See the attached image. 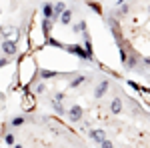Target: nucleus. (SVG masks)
Masks as SVG:
<instances>
[{
    "instance_id": "obj_1",
    "label": "nucleus",
    "mask_w": 150,
    "mask_h": 148,
    "mask_svg": "<svg viewBox=\"0 0 150 148\" xmlns=\"http://www.w3.org/2000/svg\"><path fill=\"white\" fill-rule=\"evenodd\" d=\"M38 76V62L34 54L24 52L18 58V86L20 90H28V86L32 84V80Z\"/></svg>"
},
{
    "instance_id": "obj_2",
    "label": "nucleus",
    "mask_w": 150,
    "mask_h": 148,
    "mask_svg": "<svg viewBox=\"0 0 150 148\" xmlns=\"http://www.w3.org/2000/svg\"><path fill=\"white\" fill-rule=\"evenodd\" d=\"M26 32H28V40H30V50H40V48H44V44L48 42V36L44 34L42 26L38 22V16L32 18V24H30V28H28Z\"/></svg>"
},
{
    "instance_id": "obj_3",
    "label": "nucleus",
    "mask_w": 150,
    "mask_h": 148,
    "mask_svg": "<svg viewBox=\"0 0 150 148\" xmlns=\"http://www.w3.org/2000/svg\"><path fill=\"white\" fill-rule=\"evenodd\" d=\"M20 108H22L24 112H34V108H36V94L30 90V88H28V90H22Z\"/></svg>"
},
{
    "instance_id": "obj_4",
    "label": "nucleus",
    "mask_w": 150,
    "mask_h": 148,
    "mask_svg": "<svg viewBox=\"0 0 150 148\" xmlns=\"http://www.w3.org/2000/svg\"><path fill=\"white\" fill-rule=\"evenodd\" d=\"M64 50H66L68 54L78 56L80 60H86V62H92V60H94V56H92V54H88L86 48H84L82 44H66V46H64Z\"/></svg>"
},
{
    "instance_id": "obj_5",
    "label": "nucleus",
    "mask_w": 150,
    "mask_h": 148,
    "mask_svg": "<svg viewBox=\"0 0 150 148\" xmlns=\"http://www.w3.org/2000/svg\"><path fill=\"white\" fill-rule=\"evenodd\" d=\"M66 120H68L70 124H78L82 118H84V108H82L80 104H72L68 110H66Z\"/></svg>"
},
{
    "instance_id": "obj_6",
    "label": "nucleus",
    "mask_w": 150,
    "mask_h": 148,
    "mask_svg": "<svg viewBox=\"0 0 150 148\" xmlns=\"http://www.w3.org/2000/svg\"><path fill=\"white\" fill-rule=\"evenodd\" d=\"M2 52L6 54V56H16V54H20V48H18V42L16 40H8V38H2Z\"/></svg>"
},
{
    "instance_id": "obj_7",
    "label": "nucleus",
    "mask_w": 150,
    "mask_h": 148,
    "mask_svg": "<svg viewBox=\"0 0 150 148\" xmlns=\"http://www.w3.org/2000/svg\"><path fill=\"white\" fill-rule=\"evenodd\" d=\"M108 88H110V80H108V78L100 80V82L94 86V100H102L104 94L108 92Z\"/></svg>"
},
{
    "instance_id": "obj_8",
    "label": "nucleus",
    "mask_w": 150,
    "mask_h": 148,
    "mask_svg": "<svg viewBox=\"0 0 150 148\" xmlns=\"http://www.w3.org/2000/svg\"><path fill=\"white\" fill-rule=\"evenodd\" d=\"M20 28H16V26H2V38H8V40H20Z\"/></svg>"
},
{
    "instance_id": "obj_9",
    "label": "nucleus",
    "mask_w": 150,
    "mask_h": 148,
    "mask_svg": "<svg viewBox=\"0 0 150 148\" xmlns=\"http://www.w3.org/2000/svg\"><path fill=\"white\" fill-rule=\"evenodd\" d=\"M38 78L40 80L62 78V72H58V70H54V68H38Z\"/></svg>"
},
{
    "instance_id": "obj_10",
    "label": "nucleus",
    "mask_w": 150,
    "mask_h": 148,
    "mask_svg": "<svg viewBox=\"0 0 150 148\" xmlns=\"http://www.w3.org/2000/svg\"><path fill=\"white\" fill-rule=\"evenodd\" d=\"M88 138L92 142H96V144H100L104 138H106V130H102V128H92V130H88Z\"/></svg>"
},
{
    "instance_id": "obj_11",
    "label": "nucleus",
    "mask_w": 150,
    "mask_h": 148,
    "mask_svg": "<svg viewBox=\"0 0 150 148\" xmlns=\"http://www.w3.org/2000/svg\"><path fill=\"white\" fill-rule=\"evenodd\" d=\"M130 8H132V4H130V2H122V4H118V6H116V10L112 12V14H114L116 18H124V16H126L128 12H130Z\"/></svg>"
},
{
    "instance_id": "obj_12",
    "label": "nucleus",
    "mask_w": 150,
    "mask_h": 148,
    "mask_svg": "<svg viewBox=\"0 0 150 148\" xmlns=\"http://www.w3.org/2000/svg\"><path fill=\"white\" fill-rule=\"evenodd\" d=\"M62 102H64V100H58L54 96H52V100H50V106H52V110H54L58 116H66V106Z\"/></svg>"
},
{
    "instance_id": "obj_13",
    "label": "nucleus",
    "mask_w": 150,
    "mask_h": 148,
    "mask_svg": "<svg viewBox=\"0 0 150 148\" xmlns=\"http://www.w3.org/2000/svg\"><path fill=\"white\" fill-rule=\"evenodd\" d=\"M82 46H84V48H86V52H88V54H92V56H94L92 36H90V32H88V30H84V32H82Z\"/></svg>"
},
{
    "instance_id": "obj_14",
    "label": "nucleus",
    "mask_w": 150,
    "mask_h": 148,
    "mask_svg": "<svg viewBox=\"0 0 150 148\" xmlns=\"http://www.w3.org/2000/svg\"><path fill=\"white\" fill-rule=\"evenodd\" d=\"M28 88L34 92V94H42V92H46V82H44V80H38V82H36V78H34Z\"/></svg>"
},
{
    "instance_id": "obj_15",
    "label": "nucleus",
    "mask_w": 150,
    "mask_h": 148,
    "mask_svg": "<svg viewBox=\"0 0 150 148\" xmlns=\"http://www.w3.org/2000/svg\"><path fill=\"white\" fill-rule=\"evenodd\" d=\"M86 6H88V8H90L92 12H96L98 16H102V14H104L102 4H100V2H96V0H86Z\"/></svg>"
},
{
    "instance_id": "obj_16",
    "label": "nucleus",
    "mask_w": 150,
    "mask_h": 148,
    "mask_svg": "<svg viewBox=\"0 0 150 148\" xmlns=\"http://www.w3.org/2000/svg\"><path fill=\"white\" fill-rule=\"evenodd\" d=\"M72 14H74V12H72V8H66V10H64L62 14H60V20H58V22L62 24V26H70V20H72Z\"/></svg>"
},
{
    "instance_id": "obj_17",
    "label": "nucleus",
    "mask_w": 150,
    "mask_h": 148,
    "mask_svg": "<svg viewBox=\"0 0 150 148\" xmlns=\"http://www.w3.org/2000/svg\"><path fill=\"white\" fill-rule=\"evenodd\" d=\"M122 108H124L122 100H120L118 96L112 98V102H110V112H112V114H120V112H122Z\"/></svg>"
},
{
    "instance_id": "obj_18",
    "label": "nucleus",
    "mask_w": 150,
    "mask_h": 148,
    "mask_svg": "<svg viewBox=\"0 0 150 148\" xmlns=\"http://www.w3.org/2000/svg\"><path fill=\"white\" fill-rule=\"evenodd\" d=\"M86 80H88V78H86V76H82V74H74V78L70 80L68 86H70V88H80V86L84 84V82H86Z\"/></svg>"
},
{
    "instance_id": "obj_19",
    "label": "nucleus",
    "mask_w": 150,
    "mask_h": 148,
    "mask_svg": "<svg viewBox=\"0 0 150 148\" xmlns=\"http://www.w3.org/2000/svg\"><path fill=\"white\" fill-rule=\"evenodd\" d=\"M26 116H22V114H18V116H12V120H10V126L12 128H20V126L26 124Z\"/></svg>"
},
{
    "instance_id": "obj_20",
    "label": "nucleus",
    "mask_w": 150,
    "mask_h": 148,
    "mask_svg": "<svg viewBox=\"0 0 150 148\" xmlns=\"http://www.w3.org/2000/svg\"><path fill=\"white\" fill-rule=\"evenodd\" d=\"M84 30H88V22H86V20H78V22L72 26V32H74V34H82Z\"/></svg>"
},
{
    "instance_id": "obj_21",
    "label": "nucleus",
    "mask_w": 150,
    "mask_h": 148,
    "mask_svg": "<svg viewBox=\"0 0 150 148\" xmlns=\"http://www.w3.org/2000/svg\"><path fill=\"white\" fill-rule=\"evenodd\" d=\"M52 14H54V4H52V2H44V4H42V16L52 18Z\"/></svg>"
},
{
    "instance_id": "obj_22",
    "label": "nucleus",
    "mask_w": 150,
    "mask_h": 148,
    "mask_svg": "<svg viewBox=\"0 0 150 148\" xmlns=\"http://www.w3.org/2000/svg\"><path fill=\"white\" fill-rule=\"evenodd\" d=\"M2 138H4V142H6L8 146H14V144H16V138H14V134H12V132H8V130H4Z\"/></svg>"
},
{
    "instance_id": "obj_23",
    "label": "nucleus",
    "mask_w": 150,
    "mask_h": 148,
    "mask_svg": "<svg viewBox=\"0 0 150 148\" xmlns=\"http://www.w3.org/2000/svg\"><path fill=\"white\" fill-rule=\"evenodd\" d=\"M8 64H10V56H6V54H4V56L0 58V68H4V66H8Z\"/></svg>"
},
{
    "instance_id": "obj_24",
    "label": "nucleus",
    "mask_w": 150,
    "mask_h": 148,
    "mask_svg": "<svg viewBox=\"0 0 150 148\" xmlns=\"http://www.w3.org/2000/svg\"><path fill=\"white\" fill-rule=\"evenodd\" d=\"M128 86H130V88H134L136 92H140V90H142V86H140L138 82H134V80H128Z\"/></svg>"
},
{
    "instance_id": "obj_25",
    "label": "nucleus",
    "mask_w": 150,
    "mask_h": 148,
    "mask_svg": "<svg viewBox=\"0 0 150 148\" xmlns=\"http://www.w3.org/2000/svg\"><path fill=\"white\" fill-rule=\"evenodd\" d=\"M100 146H102V148H112V146H114V142H112V140H106V138H104L102 142H100Z\"/></svg>"
},
{
    "instance_id": "obj_26",
    "label": "nucleus",
    "mask_w": 150,
    "mask_h": 148,
    "mask_svg": "<svg viewBox=\"0 0 150 148\" xmlns=\"http://www.w3.org/2000/svg\"><path fill=\"white\" fill-rule=\"evenodd\" d=\"M140 62L144 64V68H148V66H150V56H142V58H140Z\"/></svg>"
},
{
    "instance_id": "obj_27",
    "label": "nucleus",
    "mask_w": 150,
    "mask_h": 148,
    "mask_svg": "<svg viewBox=\"0 0 150 148\" xmlns=\"http://www.w3.org/2000/svg\"><path fill=\"white\" fill-rule=\"evenodd\" d=\"M54 98H58V100H64V98H66V94H64V92H54Z\"/></svg>"
},
{
    "instance_id": "obj_28",
    "label": "nucleus",
    "mask_w": 150,
    "mask_h": 148,
    "mask_svg": "<svg viewBox=\"0 0 150 148\" xmlns=\"http://www.w3.org/2000/svg\"><path fill=\"white\" fill-rule=\"evenodd\" d=\"M4 98H6V94H4V92H0V100H4Z\"/></svg>"
},
{
    "instance_id": "obj_29",
    "label": "nucleus",
    "mask_w": 150,
    "mask_h": 148,
    "mask_svg": "<svg viewBox=\"0 0 150 148\" xmlns=\"http://www.w3.org/2000/svg\"><path fill=\"white\" fill-rule=\"evenodd\" d=\"M122 2H126V0H116V4H114V6H118V4H122Z\"/></svg>"
},
{
    "instance_id": "obj_30",
    "label": "nucleus",
    "mask_w": 150,
    "mask_h": 148,
    "mask_svg": "<svg viewBox=\"0 0 150 148\" xmlns=\"http://www.w3.org/2000/svg\"><path fill=\"white\" fill-rule=\"evenodd\" d=\"M0 36H2V26H0Z\"/></svg>"
}]
</instances>
